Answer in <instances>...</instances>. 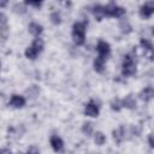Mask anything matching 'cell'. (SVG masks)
Returning <instances> with one entry per match:
<instances>
[{"label": "cell", "mask_w": 154, "mask_h": 154, "mask_svg": "<svg viewBox=\"0 0 154 154\" xmlns=\"http://www.w3.org/2000/svg\"><path fill=\"white\" fill-rule=\"evenodd\" d=\"M72 38L77 46H82L85 41V23L76 22L72 26Z\"/></svg>", "instance_id": "6da1fadb"}, {"label": "cell", "mask_w": 154, "mask_h": 154, "mask_svg": "<svg viewBox=\"0 0 154 154\" xmlns=\"http://www.w3.org/2000/svg\"><path fill=\"white\" fill-rule=\"evenodd\" d=\"M136 64L134 61V58L128 54L124 57V60H123V65H122V75L124 77H130V76H134L136 75Z\"/></svg>", "instance_id": "7a4b0ae2"}, {"label": "cell", "mask_w": 154, "mask_h": 154, "mask_svg": "<svg viewBox=\"0 0 154 154\" xmlns=\"http://www.w3.org/2000/svg\"><path fill=\"white\" fill-rule=\"evenodd\" d=\"M99 113H100V108H99V106H97L96 102L89 101L85 105V107H84V114L85 116L91 117V118H95V117L99 116Z\"/></svg>", "instance_id": "3957f363"}, {"label": "cell", "mask_w": 154, "mask_h": 154, "mask_svg": "<svg viewBox=\"0 0 154 154\" xmlns=\"http://www.w3.org/2000/svg\"><path fill=\"white\" fill-rule=\"evenodd\" d=\"M96 49H97L99 55L103 57V58H107L109 55V53H111V46L106 41H99V43L96 46Z\"/></svg>", "instance_id": "277c9868"}, {"label": "cell", "mask_w": 154, "mask_h": 154, "mask_svg": "<svg viewBox=\"0 0 154 154\" xmlns=\"http://www.w3.org/2000/svg\"><path fill=\"white\" fill-rule=\"evenodd\" d=\"M141 47L143 48L144 54L149 59H153V57H154V46H153V43L147 38H142L141 40Z\"/></svg>", "instance_id": "5b68a950"}, {"label": "cell", "mask_w": 154, "mask_h": 154, "mask_svg": "<svg viewBox=\"0 0 154 154\" xmlns=\"http://www.w3.org/2000/svg\"><path fill=\"white\" fill-rule=\"evenodd\" d=\"M112 137H113V141L117 144H120L125 138V128L124 126H119V128L114 129L112 131Z\"/></svg>", "instance_id": "8992f818"}, {"label": "cell", "mask_w": 154, "mask_h": 154, "mask_svg": "<svg viewBox=\"0 0 154 154\" xmlns=\"http://www.w3.org/2000/svg\"><path fill=\"white\" fill-rule=\"evenodd\" d=\"M10 105L13 107V108H22L24 105H25V99L24 96L22 95H18V94H13L10 99Z\"/></svg>", "instance_id": "52a82bcc"}, {"label": "cell", "mask_w": 154, "mask_h": 154, "mask_svg": "<svg viewBox=\"0 0 154 154\" xmlns=\"http://www.w3.org/2000/svg\"><path fill=\"white\" fill-rule=\"evenodd\" d=\"M49 143H51V147L53 148L54 152H61L63 148H64V142H63V140H61L59 136H57V135H53V136L51 137Z\"/></svg>", "instance_id": "ba28073f"}, {"label": "cell", "mask_w": 154, "mask_h": 154, "mask_svg": "<svg viewBox=\"0 0 154 154\" xmlns=\"http://www.w3.org/2000/svg\"><path fill=\"white\" fill-rule=\"evenodd\" d=\"M153 14H154V5H152V4L148 2V4H144V5L141 6V8H140V16L142 18H149Z\"/></svg>", "instance_id": "9c48e42d"}, {"label": "cell", "mask_w": 154, "mask_h": 154, "mask_svg": "<svg viewBox=\"0 0 154 154\" xmlns=\"http://www.w3.org/2000/svg\"><path fill=\"white\" fill-rule=\"evenodd\" d=\"M140 99L142 101H144V102H148L152 99H154V88L147 87V88L142 89L141 93H140Z\"/></svg>", "instance_id": "30bf717a"}, {"label": "cell", "mask_w": 154, "mask_h": 154, "mask_svg": "<svg viewBox=\"0 0 154 154\" xmlns=\"http://www.w3.org/2000/svg\"><path fill=\"white\" fill-rule=\"evenodd\" d=\"M28 29H29V32H30L31 35H34L35 37H38V36L42 34V31H43V26H42L41 24L36 23V22L30 23Z\"/></svg>", "instance_id": "8fae6325"}, {"label": "cell", "mask_w": 154, "mask_h": 154, "mask_svg": "<svg viewBox=\"0 0 154 154\" xmlns=\"http://www.w3.org/2000/svg\"><path fill=\"white\" fill-rule=\"evenodd\" d=\"M122 101H123V107H125L128 109H135L136 108V100L132 95H126Z\"/></svg>", "instance_id": "7c38bea8"}, {"label": "cell", "mask_w": 154, "mask_h": 154, "mask_svg": "<svg viewBox=\"0 0 154 154\" xmlns=\"http://www.w3.org/2000/svg\"><path fill=\"white\" fill-rule=\"evenodd\" d=\"M0 30H1V38L2 41H5L7 38V32H8V29H7V23H6V17L4 13H1L0 16Z\"/></svg>", "instance_id": "4fadbf2b"}, {"label": "cell", "mask_w": 154, "mask_h": 154, "mask_svg": "<svg viewBox=\"0 0 154 154\" xmlns=\"http://www.w3.org/2000/svg\"><path fill=\"white\" fill-rule=\"evenodd\" d=\"M93 14H94V17H95V19H96L97 22L102 20V18L106 17V16H105L103 6H101V5H96V6H94V7H93Z\"/></svg>", "instance_id": "5bb4252c"}, {"label": "cell", "mask_w": 154, "mask_h": 154, "mask_svg": "<svg viewBox=\"0 0 154 154\" xmlns=\"http://www.w3.org/2000/svg\"><path fill=\"white\" fill-rule=\"evenodd\" d=\"M105 60H106V58L100 57V55L94 60V70L96 72L101 73L103 71V69H105Z\"/></svg>", "instance_id": "9a60e30c"}, {"label": "cell", "mask_w": 154, "mask_h": 154, "mask_svg": "<svg viewBox=\"0 0 154 154\" xmlns=\"http://www.w3.org/2000/svg\"><path fill=\"white\" fill-rule=\"evenodd\" d=\"M119 29L125 35H128V34H130L132 31V26H131V24L126 19H123V20L119 22Z\"/></svg>", "instance_id": "2e32d148"}, {"label": "cell", "mask_w": 154, "mask_h": 154, "mask_svg": "<svg viewBox=\"0 0 154 154\" xmlns=\"http://www.w3.org/2000/svg\"><path fill=\"white\" fill-rule=\"evenodd\" d=\"M24 54H25V57L28 58V59H31V60H34V59H36V57L40 54V52L31 45V46H29L26 49H25V52H24Z\"/></svg>", "instance_id": "e0dca14e"}, {"label": "cell", "mask_w": 154, "mask_h": 154, "mask_svg": "<svg viewBox=\"0 0 154 154\" xmlns=\"http://www.w3.org/2000/svg\"><path fill=\"white\" fill-rule=\"evenodd\" d=\"M94 142L97 144V146H103L105 142H106V136L103 132L101 131H96V134L94 135Z\"/></svg>", "instance_id": "ac0fdd59"}, {"label": "cell", "mask_w": 154, "mask_h": 154, "mask_svg": "<svg viewBox=\"0 0 154 154\" xmlns=\"http://www.w3.org/2000/svg\"><path fill=\"white\" fill-rule=\"evenodd\" d=\"M123 107V101L120 99H113L111 101V109L112 111H116V112H119Z\"/></svg>", "instance_id": "d6986e66"}, {"label": "cell", "mask_w": 154, "mask_h": 154, "mask_svg": "<svg viewBox=\"0 0 154 154\" xmlns=\"http://www.w3.org/2000/svg\"><path fill=\"white\" fill-rule=\"evenodd\" d=\"M93 130H94V126H93V124L90 122H87V123H84L82 125V132L84 135H87V136H90L93 134Z\"/></svg>", "instance_id": "ffe728a7"}, {"label": "cell", "mask_w": 154, "mask_h": 154, "mask_svg": "<svg viewBox=\"0 0 154 154\" xmlns=\"http://www.w3.org/2000/svg\"><path fill=\"white\" fill-rule=\"evenodd\" d=\"M49 18H51V22L54 24V25H59L60 23H61V16H60V13L59 12H52L51 13V16H49Z\"/></svg>", "instance_id": "44dd1931"}, {"label": "cell", "mask_w": 154, "mask_h": 154, "mask_svg": "<svg viewBox=\"0 0 154 154\" xmlns=\"http://www.w3.org/2000/svg\"><path fill=\"white\" fill-rule=\"evenodd\" d=\"M31 45H32V46H34V47H35L40 53L42 52V49H43V41H42L41 38H38V37H37V38H35V40L32 41V43H31Z\"/></svg>", "instance_id": "7402d4cb"}, {"label": "cell", "mask_w": 154, "mask_h": 154, "mask_svg": "<svg viewBox=\"0 0 154 154\" xmlns=\"http://www.w3.org/2000/svg\"><path fill=\"white\" fill-rule=\"evenodd\" d=\"M42 1L43 0H25V2L26 4H29V5H31V6H40L41 4H42Z\"/></svg>", "instance_id": "603a6c76"}, {"label": "cell", "mask_w": 154, "mask_h": 154, "mask_svg": "<svg viewBox=\"0 0 154 154\" xmlns=\"http://www.w3.org/2000/svg\"><path fill=\"white\" fill-rule=\"evenodd\" d=\"M13 10H14L16 13H24V12H25V7L22 6V5H16V6L13 7Z\"/></svg>", "instance_id": "cb8c5ba5"}, {"label": "cell", "mask_w": 154, "mask_h": 154, "mask_svg": "<svg viewBox=\"0 0 154 154\" xmlns=\"http://www.w3.org/2000/svg\"><path fill=\"white\" fill-rule=\"evenodd\" d=\"M58 1L64 7H71V0H58Z\"/></svg>", "instance_id": "d4e9b609"}, {"label": "cell", "mask_w": 154, "mask_h": 154, "mask_svg": "<svg viewBox=\"0 0 154 154\" xmlns=\"http://www.w3.org/2000/svg\"><path fill=\"white\" fill-rule=\"evenodd\" d=\"M148 144H149L150 148H154V135L148 136Z\"/></svg>", "instance_id": "484cf974"}, {"label": "cell", "mask_w": 154, "mask_h": 154, "mask_svg": "<svg viewBox=\"0 0 154 154\" xmlns=\"http://www.w3.org/2000/svg\"><path fill=\"white\" fill-rule=\"evenodd\" d=\"M28 153H40V149H37V148H35V147H30V148L28 149Z\"/></svg>", "instance_id": "4316f807"}, {"label": "cell", "mask_w": 154, "mask_h": 154, "mask_svg": "<svg viewBox=\"0 0 154 154\" xmlns=\"http://www.w3.org/2000/svg\"><path fill=\"white\" fill-rule=\"evenodd\" d=\"M6 4H7V0H0V6H1L2 8L6 6Z\"/></svg>", "instance_id": "83f0119b"}, {"label": "cell", "mask_w": 154, "mask_h": 154, "mask_svg": "<svg viewBox=\"0 0 154 154\" xmlns=\"http://www.w3.org/2000/svg\"><path fill=\"white\" fill-rule=\"evenodd\" d=\"M152 34H153V35H154V26H153V28H152Z\"/></svg>", "instance_id": "f1b7e54d"}]
</instances>
